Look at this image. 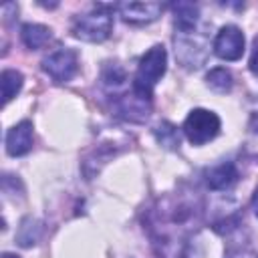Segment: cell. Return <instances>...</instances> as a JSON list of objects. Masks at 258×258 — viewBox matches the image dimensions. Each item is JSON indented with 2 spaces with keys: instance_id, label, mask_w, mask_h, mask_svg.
<instances>
[{
  "instance_id": "cell-1",
  "label": "cell",
  "mask_w": 258,
  "mask_h": 258,
  "mask_svg": "<svg viewBox=\"0 0 258 258\" xmlns=\"http://www.w3.org/2000/svg\"><path fill=\"white\" fill-rule=\"evenodd\" d=\"M165 64H167V52L161 44L151 46L139 60L137 73H135V81H133V91L145 99H151V91L155 87V83L163 77L165 73Z\"/></svg>"
},
{
  "instance_id": "cell-2",
  "label": "cell",
  "mask_w": 258,
  "mask_h": 258,
  "mask_svg": "<svg viewBox=\"0 0 258 258\" xmlns=\"http://www.w3.org/2000/svg\"><path fill=\"white\" fill-rule=\"evenodd\" d=\"M107 6L99 4L93 12L81 14L73 20V34L77 38L89 40V42H101L111 34L113 28V18L105 10Z\"/></svg>"
},
{
  "instance_id": "cell-3",
  "label": "cell",
  "mask_w": 258,
  "mask_h": 258,
  "mask_svg": "<svg viewBox=\"0 0 258 258\" xmlns=\"http://www.w3.org/2000/svg\"><path fill=\"white\" fill-rule=\"evenodd\" d=\"M218 131H220V119L216 113L208 109H194L183 123V133L194 145L208 143L218 135Z\"/></svg>"
},
{
  "instance_id": "cell-4",
  "label": "cell",
  "mask_w": 258,
  "mask_h": 258,
  "mask_svg": "<svg viewBox=\"0 0 258 258\" xmlns=\"http://www.w3.org/2000/svg\"><path fill=\"white\" fill-rule=\"evenodd\" d=\"M77 67H79V58H77V52L73 48H58V50H52L48 56H44L42 60V69L44 73L56 81V83H67L75 77L77 73Z\"/></svg>"
},
{
  "instance_id": "cell-5",
  "label": "cell",
  "mask_w": 258,
  "mask_h": 258,
  "mask_svg": "<svg viewBox=\"0 0 258 258\" xmlns=\"http://www.w3.org/2000/svg\"><path fill=\"white\" fill-rule=\"evenodd\" d=\"M214 52L224 60H238L244 52V34L238 26L228 24L220 28L214 40Z\"/></svg>"
},
{
  "instance_id": "cell-6",
  "label": "cell",
  "mask_w": 258,
  "mask_h": 258,
  "mask_svg": "<svg viewBox=\"0 0 258 258\" xmlns=\"http://www.w3.org/2000/svg\"><path fill=\"white\" fill-rule=\"evenodd\" d=\"M117 8L127 22H137V24L151 22L163 12V4L159 2H125L119 4Z\"/></svg>"
},
{
  "instance_id": "cell-7",
  "label": "cell",
  "mask_w": 258,
  "mask_h": 258,
  "mask_svg": "<svg viewBox=\"0 0 258 258\" xmlns=\"http://www.w3.org/2000/svg\"><path fill=\"white\" fill-rule=\"evenodd\" d=\"M32 149V123L20 121L6 133V151L10 155H24Z\"/></svg>"
},
{
  "instance_id": "cell-8",
  "label": "cell",
  "mask_w": 258,
  "mask_h": 258,
  "mask_svg": "<svg viewBox=\"0 0 258 258\" xmlns=\"http://www.w3.org/2000/svg\"><path fill=\"white\" fill-rule=\"evenodd\" d=\"M236 179H238V171H236V167H234L232 161L220 163V165H216V167H212L208 171V185L212 189H226Z\"/></svg>"
},
{
  "instance_id": "cell-9",
  "label": "cell",
  "mask_w": 258,
  "mask_h": 258,
  "mask_svg": "<svg viewBox=\"0 0 258 258\" xmlns=\"http://www.w3.org/2000/svg\"><path fill=\"white\" fill-rule=\"evenodd\" d=\"M173 12H175V26L185 34L191 32L198 22V6L189 2H179L173 4Z\"/></svg>"
},
{
  "instance_id": "cell-10",
  "label": "cell",
  "mask_w": 258,
  "mask_h": 258,
  "mask_svg": "<svg viewBox=\"0 0 258 258\" xmlns=\"http://www.w3.org/2000/svg\"><path fill=\"white\" fill-rule=\"evenodd\" d=\"M20 36H22V42L28 48H40L48 42L50 30L42 24H24L22 30H20Z\"/></svg>"
},
{
  "instance_id": "cell-11",
  "label": "cell",
  "mask_w": 258,
  "mask_h": 258,
  "mask_svg": "<svg viewBox=\"0 0 258 258\" xmlns=\"http://www.w3.org/2000/svg\"><path fill=\"white\" fill-rule=\"evenodd\" d=\"M38 236H40V224L36 220H32V218H24L20 222V228H18V234H16L18 244L28 248V246L36 244Z\"/></svg>"
},
{
  "instance_id": "cell-12",
  "label": "cell",
  "mask_w": 258,
  "mask_h": 258,
  "mask_svg": "<svg viewBox=\"0 0 258 258\" xmlns=\"http://www.w3.org/2000/svg\"><path fill=\"white\" fill-rule=\"evenodd\" d=\"M206 81H208V87H210L212 91H216V93H228V91L232 89V85H234L230 71H226V69H222V67L212 69V71L208 73Z\"/></svg>"
},
{
  "instance_id": "cell-13",
  "label": "cell",
  "mask_w": 258,
  "mask_h": 258,
  "mask_svg": "<svg viewBox=\"0 0 258 258\" xmlns=\"http://www.w3.org/2000/svg\"><path fill=\"white\" fill-rule=\"evenodd\" d=\"M20 87H22V75L14 69H6L2 73V101H4V105L20 91Z\"/></svg>"
},
{
  "instance_id": "cell-14",
  "label": "cell",
  "mask_w": 258,
  "mask_h": 258,
  "mask_svg": "<svg viewBox=\"0 0 258 258\" xmlns=\"http://www.w3.org/2000/svg\"><path fill=\"white\" fill-rule=\"evenodd\" d=\"M155 135H157V141H159L161 145H165V147H169V149L179 147V133H177V129H175L173 125L161 123V125L155 129Z\"/></svg>"
},
{
  "instance_id": "cell-15",
  "label": "cell",
  "mask_w": 258,
  "mask_h": 258,
  "mask_svg": "<svg viewBox=\"0 0 258 258\" xmlns=\"http://www.w3.org/2000/svg\"><path fill=\"white\" fill-rule=\"evenodd\" d=\"M250 69L254 75H258V38L254 40V50H252V58H250Z\"/></svg>"
},
{
  "instance_id": "cell-16",
  "label": "cell",
  "mask_w": 258,
  "mask_h": 258,
  "mask_svg": "<svg viewBox=\"0 0 258 258\" xmlns=\"http://www.w3.org/2000/svg\"><path fill=\"white\" fill-rule=\"evenodd\" d=\"M250 129H252V133H254V135H258V111H256V113H252V119H250Z\"/></svg>"
},
{
  "instance_id": "cell-17",
  "label": "cell",
  "mask_w": 258,
  "mask_h": 258,
  "mask_svg": "<svg viewBox=\"0 0 258 258\" xmlns=\"http://www.w3.org/2000/svg\"><path fill=\"white\" fill-rule=\"evenodd\" d=\"M252 208H254V214H256V218H258V187H256V191H254V196H252Z\"/></svg>"
},
{
  "instance_id": "cell-18",
  "label": "cell",
  "mask_w": 258,
  "mask_h": 258,
  "mask_svg": "<svg viewBox=\"0 0 258 258\" xmlns=\"http://www.w3.org/2000/svg\"><path fill=\"white\" fill-rule=\"evenodd\" d=\"M2 258H18V256H14V254H8V252H6V254H2Z\"/></svg>"
}]
</instances>
